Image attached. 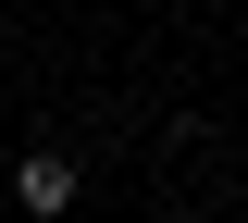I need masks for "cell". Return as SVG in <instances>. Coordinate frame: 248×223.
Wrapping results in <instances>:
<instances>
[{
  "label": "cell",
  "mask_w": 248,
  "mask_h": 223,
  "mask_svg": "<svg viewBox=\"0 0 248 223\" xmlns=\"http://www.w3.org/2000/svg\"><path fill=\"white\" fill-rule=\"evenodd\" d=\"M0 186H13V211H37V223H62V211H75V161H62V149H25L13 174H0Z\"/></svg>",
  "instance_id": "1"
},
{
  "label": "cell",
  "mask_w": 248,
  "mask_h": 223,
  "mask_svg": "<svg viewBox=\"0 0 248 223\" xmlns=\"http://www.w3.org/2000/svg\"><path fill=\"white\" fill-rule=\"evenodd\" d=\"M62 223H87V211H62Z\"/></svg>",
  "instance_id": "2"
},
{
  "label": "cell",
  "mask_w": 248,
  "mask_h": 223,
  "mask_svg": "<svg viewBox=\"0 0 248 223\" xmlns=\"http://www.w3.org/2000/svg\"><path fill=\"white\" fill-rule=\"evenodd\" d=\"M0 198H13V186H0Z\"/></svg>",
  "instance_id": "3"
}]
</instances>
